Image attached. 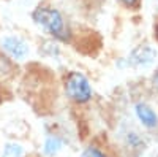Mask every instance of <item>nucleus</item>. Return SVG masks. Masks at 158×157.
Masks as SVG:
<instances>
[{"label": "nucleus", "instance_id": "nucleus-1", "mask_svg": "<svg viewBox=\"0 0 158 157\" xmlns=\"http://www.w3.org/2000/svg\"><path fill=\"white\" fill-rule=\"evenodd\" d=\"M32 19L41 30L59 41H70V29L63 15L52 7H38L32 11Z\"/></svg>", "mask_w": 158, "mask_h": 157}, {"label": "nucleus", "instance_id": "nucleus-2", "mask_svg": "<svg viewBox=\"0 0 158 157\" xmlns=\"http://www.w3.org/2000/svg\"><path fill=\"white\" fill-rule=\"evenodd\" d=\"M63 89H65L67 97L77 105L89 103L92 100V97H94V90H92L90 81L81 72H70L65 76Z\"/></svg>", "mask_w": 158, "mask_h": 157}, {"label": "nucleus", "instance_id": "nucleus-3", "mask_svg": "<svg viewBox=\"0 0 158 157\" xmlns=\"http://www.w3.org/2000/svg\"><path fill=\"white\" fill-rule=\"evenodd\" d=\"M0 48H2V51L8 57H11L13 60H18V62L27 59V56L30 54V48H29L27 41L18 35L3 37L2 41H0Z\"/></svg>", "mask_w": 158, "mask_h": 157}, {"label": "nucleus", "instance_id": "nucleus-4", "mask_svg": "<svg viewBox=\"0 0 158 157\" xmlns=\"http://www.w3.org/2000/svg\"><path fill=\"white\" fill-rule=\"evenodd\" d=\"M155 57H156V51L152 46L141 45V46H138L131 51V54L128 57V65L130 67H135V68L149 67V65L155 60Z\"/></svg>", "mask_w": 158, "mask_h": 157}, {"label": "nucleus", "instance_id": "nucleus-5", "mask_svg": "<svg viewBox=\"0 0 158 157\" xmlns=\"http://www.w3.org/2000/svg\"><path fill=\"white\" fill-rule=\"evenodd\" d=\"M135 114L142 127H146L149 130L158 127V116H156L155 110L146 102H138L135 105Z\"/></svg>", "mask_w": 158, "mask_h": 157}, {"label": "nucleus", "instance_id": "nucleus-6", "mask_svg": "<svg viewBox=\"0 0 158 157\" xmlns=\"http://www.w3.org/2000/svg\"><path fill=\"white\" fill-rule=\"evenodd\" d=\"M63 146V141L62 138H59L57 135H49L46 140H44V145H43V152L48 155V157H56L60 149Z\"/></svg>", "mask_w": 158, "mask_h": 157}, {"label": "nucleus", "instance_id": "nucleus-7", "mask_svg": "<svg viewBox=\"0 0 158 157\" xmlns=\"http://www.w3.org/2000/svg\"><path fill=\"white\" fill-rule=\"evenodd\" d=\"M24 154L25 151L19 143H6L2 151V157H24Z\"/></svg>", "mask_w": 158, "mask_h": 157}, {"label": "nucleus", "instance_id": "nucleus-8", "mask_svg": "<svg viewBox=\"0 0 158 157\" xmlns=\"http://www.w3.org/2000/svg\"><path fill=\"white\" fill-rule=\"evenodd\" d=\"M81 157H108V155L104 154L101 149H98L97 146H89V148L84 149Z\"/></svg>", "mask_w": 158, "mask_h": 157}, {"label": "nucleus", "instance_id": "nucleus-9", "mask_svg": "<svg viewBox=\"0 0 158 157\" xmlns=\"http://www.w3.org/2000/svg\"><path fill=\"white\" fill-rule=\"evenodd\" d=\"M125 8H128V10H138L139 7H141V2L142 0H118Z\"/></svg>", "mask_w": 158, "mask_h": 157}, {"label": "nucleus", "instance_id": "nucleus-10", "mask_svg": "<svg viewBox=\"0 0 158 157\" xmlns=\"http://www.w3.org/2000/svg\"><path fill=\"white\" fill-rule=\"evenodd\" d=\"M155 37H156V40H158V22H156V25H155Z\"/></svg>", "mask_w": 158, "mask_h": 157}, {"label": "nucleus", "instance_id": "nucleus-11", "mask_svg": "<svg viewBox=\"0 0 158 157\" xmlns=\"http://www.w3.org/2000/svg\"><path fill=\"white\" fill-rule=\"evenodd\" d=\"M155 84H156V87H158V73L155 75Z\"/></svg>", "mask_w": 158, "mask_h": 157}, {"label": "nucleus", "instance_id": "nucleus-12", "mask_svg": "<svg viewBox=\"0 0 158 157\" xmlns=\"http://www.w3.org/2000/svg\"><path fill=\"white\" fill-rule=\"evenodd\" d=\"M2 102H3V98H2V95H0V105H2Z\"/></svg>", "mask_w": 158, "mask_h": 157}]
</instances>
